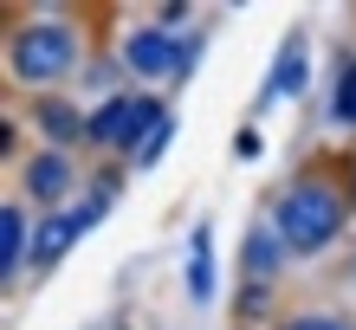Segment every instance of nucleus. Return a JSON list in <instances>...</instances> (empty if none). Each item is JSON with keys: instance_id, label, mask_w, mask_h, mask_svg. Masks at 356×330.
Wrapping results in <instances>:
<instances>
[{"instance_id": "1", "label": "nucleus", "mask_w": 356, "mask_h": 330, "mask_svg": "<svg viewBox=\"0 0 356 330\" xmlns=\"http://www.w3.org/2000/svg\"><path fill=\"white\" fill-rule=\"evenodd\" d=\"M350 188L343 181H330V175H291L279 201H272V226H279V240H285V253H324L330 240L343 233V220H350Z\"/></svg>"}, {"instance_id": "2", "label": "nucleus", "mask_w": 356, "mask_h": 330, "mask_svg": "<svg viewBox=\"0 0 356 330\" xmlns=\"http://www.w3.org/2000/svg\"><path fill=\"white\" fill-rule=\"evenodd\" d=\"M78 58H85V33H78L65 13H33V19H19L7 33V72L19 85H33V91L72 78Z\"/></svg>"}, {"instance_id": "3", "label": "nucleus", "mask_w": 356, "mask_h": 330, "mask_svg": "<svg viewBox=\"0 0 356 330\" xmlns=\"http://www.w3.org/2000/svg\"><path fill=\"white\" fill-rule=\"evenodd\" d=\"M162 123H169V110H162L156 91H117V97H104V104L91 110V142L136 162V149L162 130Z\"/></svg>"}, {"instance_id": "4", "label": "nucleus", "mask_w": 356, "mask_h": 330, "mask_svg": "<svg viewBox=\"0 0 356 330\" xmlns=\"http://www.w3.org/2000/svg\"><path fill=\"white\" fill-rule=\"evenodd\" d=\"M195 58H201V39L195 33H162L156 19L149 26H130L123 46H117V65L130 78H143V85H169V78L195 72Z\"/></svg>"}, {"instance_id": "5", "label": "nucleus", "mask_w": 356, "mask_h": 330, "mask_svg": "<svg viewBox=\"0 0 356 330\" xmlns=\"http://www.w3.org/2000/svg\"><path fill=\"white\" fill-rule=\"evenodd\" d=\"M19 195L46 214H65V201L78 195V156L72 149H33L19 162Z\"/></svg>"}, {"instance_id": "6", "label": "nucleus", "mask_w": 356, "mask_h": 330, "mask_svg": "<svg viewBox=\"0 0 356 330\" xmlns=\"http://www.w3.org/2000/svg\"><path fill=\"white\" fill-rule=\"evenodd\" d=\"M33 123L46 130V149H72V142H91V110H78L72 97H39Z\"/></svg>"}, {"instance_id": "7", "label": "nucleus", "mask_w": 356, "mask_h": 330, "mask_svg": "<svg viewBox=\"0 0 356 330\" xmlns=\"http://www.w3.org/2000/svg\"><path fill=\"white\" fill-rule=\"evenodd\" d=\"M305 72H311V52H305V33H285L279 58H272L266 85H259V110L272 104V97H298L305 91Z\"/></svg>"}, {"instance_id": "8", "label": "nucleus", "mask_w": 356, "mask_h": 330, "mask_svg": "<svg viewBox=\"0 0 356 330\" xmlns=\"http://www.w3.org/2000/svg\"><path fill=\"white\" fill-rule=\"evenodd\" d=\"M26 265H33V220L19 201H7L0 208V285H13Z\"/></svg>"}, {"instance_id": "9", "label": "nucleus", "mask_w": 356, "mask_h": 330, "mask_svg": "<svg viewBox=\"0 0 356 330\" xmlns=\"http://www.w3.org/2000/svg\"><path fill=\"white\" fill-rule=\"evenodd\" d=\"M279 265H285V240H279L272 220H259L253 233H246V246H240V272H246V285H272Z\"/></svg>"}, {"instance_id": "10", "label": "nucleus", "mask_w": 356, "mask_h": 330, "mask_svg": "<svg viewBox=\"0 0 356 330\" xmlns=\"http://www.w3.org/2000/svg\"><path fill=\"white\" fill-rule=\"evenodd\" d=\"M188 298L214 304V226H207V220L188 233Z\"/></svg>"}, {"instance_id": "11", "label": "nucleus", "mask_w": 356, "mask_h": 330, "mask_svg": "<svg viewBox=\"0 0 356 330\" xmlns=\"http://www.w3.org/2000/svg\"><path fill=\"white\" fill-rule=\"evenodd\" d=\"M330 123L356 130V52L337 58V78H330Z\"/></svg>"}, {"instance_id": "12", "label": "nucleus", "mask_w": 356, "mask_h": 330, "mask_svg": "<svg viewBox=\"0 0 356 330\" xmlns=\"http://www.w3.org/2000/svg\"><path fill=\"white\" fill-rule=\"evenodd\" d=\"M169 142H175V117L162 123V130H156L149 142H143V149H136V169H156V162H162V149H169Z\"/></svg>"}, {"instance_id": "13", "label": "nucleus", "mask_w": 356, "mask_h": 330, "mask_svg": "<svg viewBox=\"0 0 356 330\" xmlns=\"http://www.w3.org/2000/svg\"><path fill=\"white\" fill-rule=\"evenodd\" d=\"M279 330H350V324H343L337 311H305V317H285Z\"/></svg>"}, {"instance_id": "14", "label": "nucleus", "mask_w": 356, "mask_h": 330, "mask_svg": "<svg viewBox=\"0 0 356 330\" xmlns=\"http://www.w3.org/2000/svg\"><path fill=\"white\" fill-rule=\"evenodd\" d=\"M350 201H356V181H350Z\"/></svg>"}]
</instances>
